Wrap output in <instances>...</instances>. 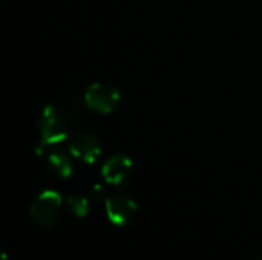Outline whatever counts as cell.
I'll return each mask as SVG.
<instances>
[{
	"label": "cell",
	"instance_id": "cell-6",
	"mask_svg": "<svg viewBox=\"0 0 262 260\" xmlns=\"http://www.w3.org/2000/svg\"><path fill=\"white\" fill-rule=\"evenodd\" d=\"M101 173H103V178L107 184L121 185L130 178L132 161L124 155H115L104 162Z\"/></svg>",
	"mask_w": 262,
	"mask_h": 260
},
{
	"label": "cell",
	"instance_id": "cell-2",
	"mask_svg": "<svg viewBox=\"0 0 262 260\" xmlns=\"http://www.w3.org/2000/svg\"><path fill=\"white\" fill-rule=\"evenodd\" d=\"M83 98L88 109L100 113H111L120 103V92L112 84L94 83L88 87Z\"/></svg>",
	"mask_w": 262,
	"mask_h": 260
},
{
	"label": "cell",
	"instance_id": "cell-5",
	"mask_svg": "<svg viewBox=\"0 0 262 260\" xmlns=\"http://www.w3.org/2000/svg\"><path fill=\"white\" fill-rule=\"evenodd\" d=\"M69 153L88 164H94L101 153L100 141L89 132H78L69 143Z\"/></svg>",
	"mask_w": 262,
	"mask_h": 260
},
{
	"label": "cell",
	"instance_id": "cell-4",
	"mask_svg": "<svg viewBox=\"0 0 262 260\" xmlns=\"http://www.w3.org/2000/svg\"><path fill=\"white\" fill-rule=\"evenodd\" d=\"M137 211V202L126 193H114L106 199V213L109 221L117 225L123 227L132 221Z\"/></svg>",
	"mask_w": 262,
	"mask_h": 260
},
{
	"label": "cell",
	"instance_id": "cell-8",
	"mask_svg": "<svg viewBox=\"0 0 262 260\" xmlns=\"http://www.w3.org/2000/svg\"><path fill=\"white\" fill-rule=\"evenodd\" d=\"M68 205H69V210H71L75 216H78V218L86 216L88 211H89V201H88L84 196H78V195L71 196V198L68 199Z\"/></svg>",
	"mask_w": 262,
	"mask_h": 260
},
{
	"label": "cell",
	"instance_id": "cell-3",
	"mask_svg": "<svg viewBox=\"0 0 262 260\" xmlns=\"http://www.w3.org/2000/svg\"><path fill=\"white\" fill-rule=\"evenodd\" d=\"M61 213V196L57 192L48 190L38 195L31 204V216L43 227H52Z\"/></svg>",
	"mask_w": 262,
	"mask_h": 260
},
{
	"label": "cell",
	"instance_id": "cell-1",
	"mask_svg": "<svg viewBox=\"0 0 262 260\" xmlns=\"http://www.w3.org/2000/svg\"><path fill=\"white\" fill-rule=\"evenodd\" d=\"M68 132H69V123L66 115L60 109L54 106H48L40 116L41 147L58 144L68 136Z\"/></svg>",
	"mask_w": 262,
	"mask_h": 260
},
{
	"label": "cell",
	"instance_id": "cell-7",
	"mask_svg": "<svg viewBox=\"0 0 262 260\" xmlns=\"http://www.w3.org/2000/svg\"><path fill=\"white\" fill-rule=\"evenodd\" d=\"M48 169L57 178H68L72 173V161L69 155L63 150H52L48 155Z\"/></svg>",
	"mask_w": 262,
	"mask_h": 260
},
{
	"label": "cell",
	"instance_id": "cell-9",
	"mask_svg": "<svg viewBox=\"0 0 262 260\" xmlns=\"http://www.w3.org/2000/svg\"><path fill=\"white\" fill-rule=\"evenodd\" d=\"M91 196L97 201V199H101L103 196H104V188L101 187V185H94L92 187V190H91Z\"/></svg>",
	"mask_w": 262,
	"mask_h": 260
}]
</instances>
